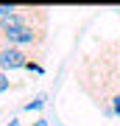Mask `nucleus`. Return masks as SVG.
<instances>
[{
    "label": "nucleus",
    "mask_w": 120,
    "mask_h": 126,
    "mask_svg": "<svg viewBox=\"0 0 120 126\" xmlns=\"http://www.w3.org/2000/svg\"><path fill=\"white\" fill-rule=\"evenodd\" d=\"M9 126H17V121H11V123H9Z\"/></svg>",
    "instance_id": "20e7f679"
},
{
    "label": "nucleus",
    "mask_w": 120,
    "mask_h": 126,
    "mask_svg": "<svg viewBox=\"0 0 120 126\" xmlns=\"http://www.w3.org/2000/svg\"><path fill=\"white\" fill-rule=\"evenodd\" d=\"M48 39V28L45 25H20L11 31L0 34V45H11V48H25V50H39Z\"/></svg>",
    "instance_id": "f257e3e1"
},
{
    "label": "nucleus",
    "mask_w": 120,
    "mask_h": 126,
    "mask_svg": "<svg viewBox=\"0 0 120 126\" xmlns=\"http://www.w3.org/2000/svg\"><path fill=\"white\" fill-rule=\"evenodd\" d=\"M42 50H25V48H11V45H0V70L11 73V70H28L31 59Z\"/></svg>",
    "instance_id": "f03ea898"
},
{
    "label": "nucleus",
    "mask_w": 120,
    "mask_h": 126,
    "mask_svg": "<svg viewBox=\"0 0 120 126\" xmlns=\"http://www.w3.org/2000/svg\"><path fill=\"white\" fill-rule=\"evenodd\" d=\"M22 84H25V81H11V79H9V73H3V70H0V93H9V90H20Z\"/></svg>",
    "instance_id": "7ed1b4c3"
}]
</instances>
